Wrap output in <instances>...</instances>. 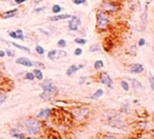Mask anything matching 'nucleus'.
I'll return each instance as SVG.
<instances>
[{"mask_svg": "<svg viewBox=\"0 0 154 139\" xmlns=\"http://www.w3.org/2000/svg\"><path fill=\"white\" fill-rule=\"evenodd\" d=\"M21 128L29 135H38L41 131V123L35 118H26L21 122Z\"/></svg>", "mask_w": 154, "mask_h": 139, "instance_id": "nucleus-1", "label": "nucleus"}, {"mask_svg": "<svg viewBox=\"0 0 154 139\" xmlns=\"http://www.w3.org/2000/svg\"><path fill=\"white\" fill-rule=\"evenodd\" d=\"M41 88H42V94H40V98L43 100H48L52 98L54 95H56L58 92L57 86L55 85L51 80L45 81L43 83H41Z\"/></svg>", "mask_w": 154, "mask_h": 139, "instance_id": "nucleus-2", "label": "nucleus"}, {"mask_svg": "<svg viewBox=\"0 0 154 139\" xmlns=\"http://www.w3.org/2000/svg\"><path fill=\"white\" fill-rule=\"evenodd\" d=\"M96 26L100 31H104L109 26V18L107 14L102 11H99L96 14Z\"/></svg>", "mask_w": 154, "mask_h": 139, "instance_id": "nucleus-3", "label": "nucleus"}, {"mask_svg": "<svg viewBox=\"0 0 154 139\" xmlns=\"http://www.w3.org/2000/svg\"><path fill=\"white\" fill-rule=\"evenodd\" d=\"M107 123L114 128H123L126 125L123 119L118 114H115L114 116H109L107 119Z\"/></svg>", "mask_w": 154, "mask_h": 139, "instance_id": "nucleus-4", "label": "nucleus"}, {"mask_svg": "<svg viewBox=\"0 0 154 139\" xmlns=\"http://www.w3.org/2000/svg\"><path fill=\"white\" fill-rule=\"evenodd\" d=\"M98 81H99L101 84H104V85L108 86L110 89L113 88V80L107 72H101V73H100Z\"/></svg>", "mask_w": 154, "mask_h": 139, "instance_id": "nucleus-5", "label": "nucleus"}, {"mask_svg": "<svg viewBox=\"0 0 154 139\" xmlns=\"http://www.w3.org/2000/svg\"><path fill=\"white\" fill-rule=\"evenodd\" d=\"M81 21H80V18L77 16H72L70 18V21H69V29L71 31H77L80 26Z\"/></svg>", "mask_w": 154, "mask_h": 139, "instance_id": "nucleus-6", "label": "nucleus"}, {"mask_svg": "<svg viewBox=\"0 0 154 139\" xmlns=\"http://www.w3.org/2000/svg\"><path fill=\"white\" fill-rule=\"evenodd\" d=\"M144 65L139 64V63H135V64H132L130 66V72L133 73V75H138V73L144 72Z\"/></svg>", "mask_w": 154, "mask_h": 139, "instance_id": "nucleus-7", "label": "nucleus"}, {"mask_svg": "<svg viewBox=\"0 0 154 139\" xmlns=\"http://www.w3.org/2000/svg\"><path fill=\"white\" fill-rule=\"evenodd\" d=\"M81 68H84V65H71L67 69V71H65V75L68 77H71V75H73L74 73L77 72L79 69H81Z\"/></svg>", "mask_w": 154, "mask_h": 139, "instance_id": "nucleus-8", "label": "nucleus"}, {"mask_svg": "<svg viewBox=\"0 0 154 139\" xmlns=\"http://www.w3.org/2000/svg\"><path fill=\"white\" fill-rule=\"evenodd\" d=\"M16 64H19L21 66H24V67H32L33 66V62L31 59H26V57H18L16 59Z\"/></svg>", "mask_w": 154, "mask_h": 139, "instance_id": "nucleus-9", "label": "nucleus"}, {"mask_svg": "<svg viewBox=\"0 0 154 139\" xmlns=\"http://www.w3.org/2000/svg\"><path fill=\"white\" fill-rule=\"evenodd\" d=\"M130 81L131 83H132V87H133V89L136 92H141V91L144 90V86H143V84L139 81H137L136 79H131Z\"/></svg>", "mask_w": 154, "mask_h": 139, "instance_id": "nucleus-10", "label": "nucleus"}, {"mask_svg": "<svg viewBox=\"0 0 154 139\" xmlns=\"http://www.w3.org/2000/svg\"><path fill=\"white\" fill-rule=\"evenodd\" d=\"M71 15L70 14H57L55 16H52L49 18V20L51 21H59V20H65V19H69L71 18Z\"/></svg>", "mask_w": 154, "mask_h": 139, "instance_id": "nucleus-11", "label": "nucleus"}, {"mask_svg": "<svg viewBox=\"0 0 154 139\" xmlns=\"http://www.w3.org/2000/svg\"><path fill=\"white\" fill-rule=\"evenodd\" d=\"M10 135L12 137H14V138H17V139H24L26 138V135H24V133H21V132H19L18 128H12L10 131Z\"/></svg>", "mask_w": 154, "mask_h": 139, "instance_id": "nucleus-12", "label": "nucleus"}, {"mask_svg": "<svg viewBox=\"0 0 154 139\" xmlns=\"http://www.w3.org/2000/svg\"><path fill=\"white\" fill-rule=\"evenodd\" d=\"M50 115H51L50 108H42V110H40L39 112H37V118L38 119H47Z\"/></svg>", "mask_w": 154, "mask_h": 139, "instance_id": "nucleus-13", "label": "nucleus"}, {"mask_svg": "<svg viewBox=\"0 0 154 139\" xmlns=\"http://www.w3.org/2000/svg\"><path fill=\"white\" fill-rule=\"evenodd\" d=\"M101 8L104 10V13L106 12H114L117 10L116 6H115L114 3H104L101 6Z\"/></svg>", "mask_w": 154, "mask_h": 139, "instance_id": "nucleus-14", "label": "nucleus"}, {"mask_svg": "<svg viewBox=\"0 0 154 139\" xmlns=\"http://www.w3.org/2000/svg\"><path fill=\"white\" fill-rule=\"evenodd\" d=\"M130 110H131L130 102L125 101L123 103H121V106H120V112H123V114H129Z\"/></svg>", "mask_w": 154, "mask_h": 139, "instance_id": "nucleus-15", "label": "nucleus"}, {"mask_svg": "<svg viewBox=\"0 0 154 139\" xmlns=\"http://www.w3.org/2000/svg\"><path fill=\"white\" fill-rule=\"evenodd\" d=\"M17 12H18V10L17 9H13V10H10V11L5 12V13H3L2 15H1V17H2L3 19H6V18H11V17H14L17 14Z\"/></svg>", "mask_w": 154, "mask_h": 139, "instance_id": "nucleus-16", "label": "nucleus"}, {"mask_svg": "<svg viewBox=\"0 0 154 139\" xmlns=\"http://www.w3.org/2000/svg\"><path fill=\"white\" fill-rule=\"evenodd\" d=\"M33 75H34L35 79H37L38 81L43 80V73H42L41 70L38 69V68H35V69L33 70Z\"/></svg>", "mask_w": 154, "mask_h": 139, "instance_id": "nucleus-17", "label": "nucleus"}, {"mask_svg": "<svg viewBox=\"0 0 154 139\" xmlns=\"http://www.w3.org/2000/svg\"><path fill=\"white\" fill-rule=\"evenodd\" d=\"M57 50H50L48 52V59H51V61H54L57 57Z\"/></svg>", "mask_w": 154, "mask_h": 139, "instance_id": "nucleus-18", "label": "nucleus"}, {"mask_svg": "<svg viewBox=\"0 0 154 139\" xmlns=\"http://www.w3.org/2000/svg\"><path fill=\"white\" fill-rule=\"evenodd\" d=\"M11 45H13L14 47H16L17 49H20V50L24 51V52H26V53H31V50H30L29 48H26V47H24V46L18 45V44H16V43H11Z\"/></svg>", "mask_w": 154, "mask_h": 139, "instance_id": "nucleus-19", "label": "nucleus"}, {"mask_svg": "<svg viewBox=\"0 0 154 139\" xmlns=\"http://www.w3.org/2000/svg\"><path fill=\"white\" fill-rule=\"evenodd\" d=\"M104 63L101 59H97L94 63V69L99 70V69H101V68H104Z\"/></svg>", "mask_w": 154, "mask_h": 139, "instance_id": "nucleus-20", "label": "nucleus"}, {"mask_svg": "<svg viewBox=\"0 0 154 139\" xmlns=\"http://www.w3.org/2000/svg\"><path fill=\"white\" fill-rule=\"evenodd\" d=\"M120 86H121V88L123 89L125 91H129L130 90V84L125 80H121L120 81Z\"/></svg>", "mask_w": 154, "mask_h": 139, "instance_id": "nucleus-21", "label": "nucleus"}, {"mask_svg": "<svg viewBox=\"0 0 154 139\" xmlns=\"http://www.w3.org/2000/svg\"><path fill=\"white\" fill-rule=\"evenodd\" d=\"M102 95H104V90L99 88V89H97V90L95 91L94 94L92 95L91 98H92V99H98V98H100V97H101Z\"/></svg>", "mask_w": 154, "mask_h": 139, "instance_id": "nucleus-22", "label": "nucleus"}, {"mask_svg": "<svg viewBox=\"0 0 154 139\" xmlns=\"http://www.w3.org/2000/svg\"><path fill=\"white\" fill-rule=\"evenodd\" d=\"M148 79H149L150 88H151L152 91H154V75H153V73L149 72V77H148Z\"/></svg>", "mask_w": 154, "mask_h": 139, "instance_id": "nucleus-23", "label": "nucleus"}, {"mask_svg": "<svg viewBox=\"0 0 154 139\" xmlns=\"http://www.w3.org/2000/svg\"><path fill=\"white\" fill-rule=\"evenodd\" d=\"M35 50H36L37 54H39V55H43V54H45V48H43L42 46H40V45H37L36 47H35Z\"/></svg>", "mask_w": 154, "mask_h": 139, "instance_id": "nucleus-24", "label": "nucleus"}, {"mask_svg": "<svg viewBox=\"0 0 154 139\" xmlns=\"http://www.w3.org/2000/svg\"><path fill=\"white\" fill-rule=\"evenodd\" d=\"M100 50V47L98 44H93V45L90 46L89 48V52H96V51H99Z\"/></svg>", "mask_w": 154, "mask_h": 139, "instance_id": "nucleus-25", "label": "nucleus"}, {"mask_svg": "<svg viewBox=\"0 0 154 139\" xmlns=\"http://www.w3.org/2000/svg\"><path fill=\"white\" fill-rule=\"evenodd\" d=\"M62 11V8L59 6V4H54L53 6V8H52V12L54 14H59L60 12Z\"/></svg>", "mask_w": 154, "mask_h": 139, "instance_id": "nucleus-26", "label": "nucleus"}, {"mask_svg": "<svg viewBox=\"0 0 154 139\" xmlns=\"http://www.w3.org/2000/svg\"><path fill=\"white\" fill-rule=\"evenodd\" d=\"M16 35H17V39H20V40H23L24 39V35H23V32H22V30L18 29L15 31Z\"/></svg>", "mask_w": 154, "mask_h": 139, "instance_id": "nucleus-27", "label": "nucleus"}, {"mask_svg": "<svg viewBox=\"0 0 154 139\" xmlns=\"http://www.w3.org/2000/svg\"><path fill=\"white\" fill-rule=\"evenodd\" d=\"M147 18H148V12H147V8H146V12L143 13L141 15V22H143V26H146V22H147Z\"/></svg>", "mask_w": 154, "mask_h": 139, "instance_id": "nucleus-28", "label": "nucleus"}, {"mask_svg": "<svg viewBox=\"0 0 154 139\" xmlns=\"http://www.w3.org/2000/svg\"><path fill=\"white\" fill-rule=\"evenodd\" d=\"M57 46H58V48L60 49H63L67 47V42H65V39H59L57 42Z\"/></svg>", "mask_w": 154, "mask_h": 139, "instance_id": "nucleus-29", "label": "nucleus"}, {"mask_svg": "<svg viewBox=\"0 0 154 139\" xmlns=\"http://www.w3.org/2000/svg\"><path fill=\"white\" fill-rule=\"evenodd\" d=\"M74 42H75L76 44H78V45H86L87 44V39H84V38H81V37H77L74 39Z\"/></svg>", "mask_w": 154, "mask_h": 139, "instance_id": "nucleus-30", "label": "nucleus"}, {"mask_svg": "<svg viewBox=\"0 0 154 139\" xmlns=\"http://www.w3.org/2000/svg\"><path fill=\"white\" fill-rule=\"evenodd\" d=\"M24 78H26V80H29V81L35 80V77H34V75H33V72H26V75H24Z\"/></svg>", "mask_w": 154, "mask_h": 139, "instance_id": "nucleus-31", "label": "nucleus"}, {"mask_svg": "<svg viewBox=\"0 0 154 139\" xmlns=\"http://www.w3.org/2000/svg\"><path fill=\"white\" fill-rule=\"evenodd\" d=\"M82 54V49L81 48H76L75 50H74V55L76 56H79Z\"/></svg>", "mask_w": 154, "mask_h": 139, "instance_id": "nucleus-32", "label": "nucleus"}, {"mask_svg": "<svg viewBox=\"0 0 154 139\" xmlns=\"http://www.w3.org/2000/svg\"><path fill=\"white\" fill-rule=\"evenodd\" d=\"M137 45H138V47H144V46L146 45V40H145V38H139Z\"/></svg>", "mask_w": 154, "mask_h": 139, "instance_id": "nucleus-33", "label": "nucleus"}, {"mask_svg": "<svg viewBox=\"0 0 154 139\" xmlns=\"http://www.w3.org/2000/svg\"><path fill=\"white\" fill-rule=\"evenodd\" d=\"M5 99H6V96H5L4 94H2V92L0 91V104H2L3 102L5 101Z\"/></svg>", "mask_w": 154, "mask_h": 139, "instance_id": "nucleus-34", "label": "nucleus"}, {"mask_svg": "<svg viewBox=\"0 0 154 139\" xmlns=\"http://www.w3.org/2000/svg\"><path fill=\"white\" fill-rule=\"evenodd\" d=\"M5 54H6L8 56H10V57H13V56L15 55V52L12 51V50H10V49H8V50L5 51Z\"/></svg>", "mask_w": 154, "mask_h": 139, "instance_id": "nucleus-35", "label": "nucleus"}, {"mask_svg": "<svg viewBox=\"0 0 154 139\" xmlns=\"http://www.w3.org/2000/svg\"><path fill=\"white\" fill-rule=\"evenodd\" d=\"M74 4H77V6H79V4H84V3L87 2V0H73Z\"/></svg>", "mask_w": 154, "mask_h": 139, "instance_id": "nucleus-36", "label": "nucleus"}, {"mask_svg": "<svg viewBox=\"0 0 154 139\" xmlns=\"http://www.w3.org/2000/svg\"><path fill=\"white\" fill-rule=\"evenodd\" d=\"M38 66L39 67V68H45V66L43 64H42V63H40V62H35V63H33V66ZM39 68H38V69H39Z\"/></svg>", "mask_w": 154, "mask_h": 139, "instance_id": "nucleus-37", "label": "nucleus"}, {"mask_svg": "<svg viewBox=\"0 0 154 139\" xmlns=\"http://www.w3.org/2000/svg\"><path fill=\"white\" fill-rule=\"evenodd\" d=\"M101 139H117L115 136L113 135H104V136L101 137Z\"/></svg>", "mask_w": 154, "mask_h": 139, "instance_id": "nucleus-38", "label": "nucleus"}, {"mask_svg": "<svg viewBox=\"0 0 154 139\" xmlns=\"http://www.w3.org/2000/svg\"><path fill=\"white\" fill-rule=\"evenodd\" d=\"M45 8H38V9H35V13H39V12H42L45 10Z\"/></svg>", "mask_w": 154, "mask_h": 139, "instance_id": "nucleus-39", "label": "nucleus"}, {"mask_svg": "<svg viewBox=\"0 0 154 139\" xmlns=\"http://www.w3.org/2000/svg\"><path fill=\"white\" fill-rule=\"evenodd\" d=\"M86 77H81L80 80H79V84H84V81H86Z\"/></svg>", "mask_w": 154, "mask_h": 139, "instance_id": "nucleus-40", "label": "nucleus"}, {"mask_svg": "<svg viewBox=\"0 0 154 139\" xmlns=\"http://www.w3.org/2000/svg\"><path fill=\"white\" fill-rule=\"evenodd\" d=\"M26 0H15V2L17 3V4H21V3L26 2Z\"/></svg>", "mask_w": 154, "mask_h": 139, "instance_id": "nucleus-41", "label": "nucleus"}, {"mask_svg": "<svg viewBox=\"0 0 154 139\" xmlns=\"http://www.w3.org/2000/svg\"><path fill=\"white\" fill-rule=\"evenodd\" d=\"M5 56V52L2 50H0V57H4Z\"/></svg>", "mask_w": 154, "mask_h": 139, "instance_id": "nucleus-42", "label": "nucleus"}, {"mask_svg": "<svg viewBox=\"0 0 154 139\" xmlns=\"http://www.w3.org/2000/svg\"><path fill=\"white\" fill-rule=\"evenodd\" d=\"M41 1H42V0H34V3H35V4H39Z\"/></svg>", "mask_w": 154, "mask_h": 139, "instance_id": "nucleus-43", "label": "nucleus"}]
</instances>
